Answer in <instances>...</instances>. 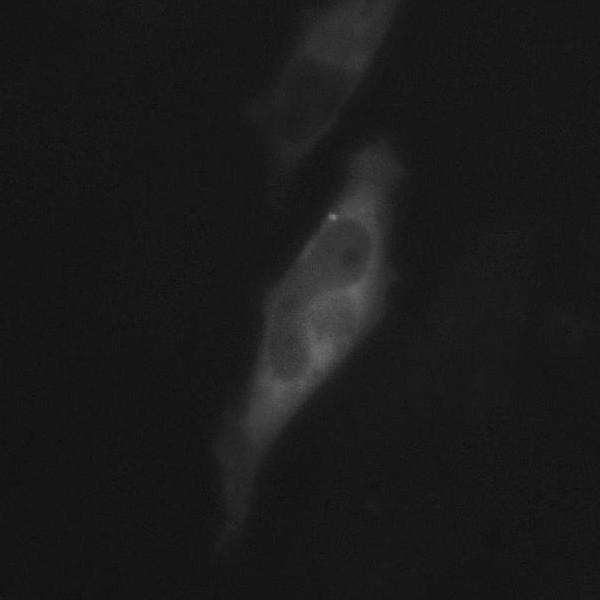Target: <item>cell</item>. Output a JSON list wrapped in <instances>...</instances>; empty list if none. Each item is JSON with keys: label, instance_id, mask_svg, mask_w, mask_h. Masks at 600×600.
Listing matches in <instances>:
<instances>
[{"label": "cell", "instance_id": "cell-2", "mask_svg": "<svg viewBox=\"0 0 600 600\" xmlns=\"http://www.w3.org/2000/svg\"><path fill=\"white\" fill-rule=\"evenodd\" d=\"M403 176L387 138L355 150L342 188L279 284L309 294L391 280L388 237L393 196Z\"/></svg>", "mask_w": 600, "mask_h": 600}, {"label": "cell", "instance_id": "cell-1", "mask_svg": "<svg viewBox=\"0 0 600 600\" xmlns=\"http://www.w3.org/2000/svg\"><path fill=\"white\" fill-rule=\"evenodd\" d=\"M398 1H340L309 11L271 87L247 118L266 141L275 179L287 181L330 132L368 73Z\"/></svg>", "mask_w": 600, "mask_h": 600}]
</instances>
